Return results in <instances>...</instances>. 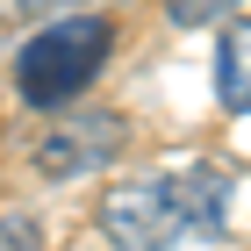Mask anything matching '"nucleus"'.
<instances>
[{
    "instance_id": "nucleus-4",
    "label": "nucleus",
    "mask_w": 251,
    "mask_h": 251,
    "mask_svg": "<svg viewBox=\"0 0 251 251\" xmlns=\"http://www.w3.org/2000/svg\"><path fill=\"white\" fill-rule=\"evenodd\" d=\"M215 94H223V108L251 115V22H230L215 43Z\"/></svg>"
},
{
    "instance_id": "nucleus-5",
    "label": "nucleus",
    "mask_w": 251,
    "mask_h": 251,
    "mask_svg": "<svg viewBox=\"0 0 251 251\" xmlns=\"http://www.w3.org/2000/svg\"><path fill=\"white\" fill-rule=\"evenodd\" d=\"M244 0H165V15L179 22V29H201V22H223V15H237Z\"/></svg>"
},
{
    "instance_id": "nucleus-6",
    "label": "nucleus",
    "mask_w": 251,
    "mask_h": 251,
    "mask_svg": "<svg viewBox=\"0 0 251 251\" xmlns=\"http://www.w3.org/2000/svg\"><path fill=\"white\" fill-rule=\"evenodd\" d=\"M0 244H36V223H29V215H7V223H0Z\"/></svg>"
},
{
    "instance_id": "nucleus-1",
    "label": "nucleus",
    "mask_w": 251,
    "mask_h": 251,
    "mask_svg": "<svg viewBox=\"0 0 251 251\" xmlns=\"http://www.w3.org/2000/svg\"><path fill=\"white\" fill-rule=\"evenodd\" d=\"M100 230L115 244L144 251H179V244H215L230 230V179L215 165H173V173H144L100 201Z\"/></svg>"
},
{
    "instance_id": "nucleus-3",
    "label": "nucleus",
    "mask_w": 251,
    "mask_h": 251,
    "mask_svg": "<svg viewBox=\"0 0 251 251\" xmlns=\"http://www.w3.org/2000/svg\"><path fill=\"white\" fill-rule=\"evenodd\" d=\"M122 144V122L115 115H79V122H58V129L36 144V165L50 179H72V173H94V165H108Z\"/></svg>"
},
{
    "instance_id": "nucleus-2",
    "label": "nucleus",
    "mask_w": 251,
    "mask_h": 251,
    "mask_svg": "<svg viewBox=\"0 0 251 251\" xmlns=\"http://www.w3.org/2000/svg\"><path fill=\"white\" fill-rule=\"evenodd\" d=\"M108 43H115V22L108 15H65V22H50V29H36V36L15 50V94L29 100V108H65V100H79L100 79V65H108Z\"/></svg>"
},
{
    "instance_id": "nucleus-7",
    "label": "nucleus",
    "mask_w": 251,
    "mask_h": 251,
    "mask_svg": "<svg viewBox=\"0 0 251 251\" xmlns=\"http://www.w3.org/2000/svg\"><path fill=\"white\" fill-rule=\"evenodd\" d=\"M43 7H65V0H0V15H43Z\"/></svg>"
}]
</instances>
